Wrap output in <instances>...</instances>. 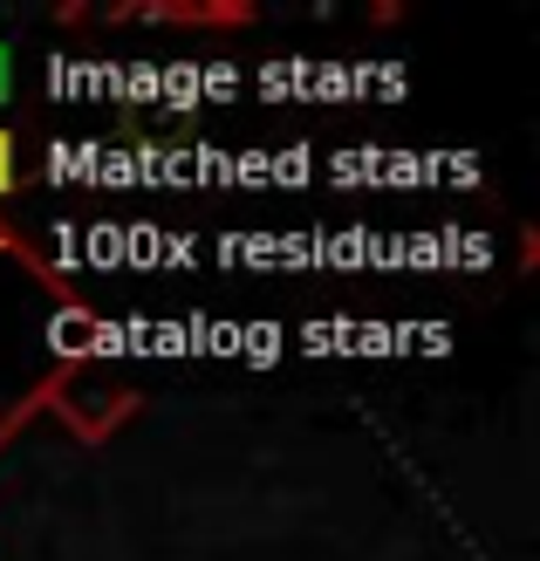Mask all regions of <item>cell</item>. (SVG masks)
<instances>
[{"label":"cell","mask_w":540,"mask_h":561,"mask_svg":"<svg viewBox=\"0 0 540 561\" xmlns=\"http://www.w3.org/2000/svg\"><path fill=\"white\" fill-rule=\"evenodd\" d=\"M8 90H14V55L0 48V96H8Z\"/></svg>","instance_id":"6"},{"label":"cell","mask_w":540,"mask_h":561,"mask_svg":"<svg viewBox=\"0 0 540 561\" xmlns=\"http://www.w3.org/2000/svg\"><path fill=\"white\" fill-rule=\"evenodd\" d=\"M62 21H110V27H246V0H137V8L103 14H62Z\"/></svg>","instance_id":"2"},{"label":"cell","mask_w":540,"mask_h":561,"mask_svg":"<svg viewBox=\"0 0 540 561\" xmlns=\"http://www.w3.org/2000/svg\"><path fill=\"white\" fill-rule=\"evenodd\" d=\"M27 417H55L76 445H103V438H117L130 417H137V383L124 377V370H110L103 356H90V363H48V377L27 390Z\"/></svg>","instance_id":"1"},{"label":"cell","mask_w":540,"mask_h":561,"mask_svg":"<svg viewBox=\"0 0 540 561\" xmlns=\"http://www.w3.org/2000/svg\"><path fill=\"white\" fill-rule=\"evenodd\" d=\"M0 261H21V267H27V274H35V280H42V288H48L55 301H62V295H76V288H62V274H55V267H48V261L35 254V247H27V233L14 227V219H8V213H0Z\"/></svg>","instance_id":"4"},{"label":"cell","mask_w":540,"mask_h":561,"mask_svg":"<svg viewBox=\"0 0 540 561\" xmlns=\"http://www.w3.org/2000/svg\"><path fill=\"white\" fill-rule=\"evenodd\" d=\"M48 350H55V363H90V356H103V316L82 295H62L48 308Z\"/></svg>","instance_id":"3"},{"label":"cell","mask_w":540,"mask_h":561,"mask_svg":"<svg viewBox=\"0 0 540 561\" xmlns=\"http://www.w3.org/2000/svg\"><path fill=\"white\" fill-rule=\"evenodd\" d=\"M21 185V145H14V130H0V199Z\"/></svg>","instance_id":"5"}]
</instances>
